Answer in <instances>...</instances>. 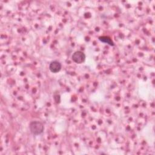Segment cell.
Segmentation results:
<instances>
[{
  "label": "cell",
  "instance_id": "3",
  "mask_svg": "<svg viewBox=\"0 0 155 155\" xmlns=\"http://www.w3.org/2000/svg\"><path fill=\"white\" fill-rule=\"evenodd\" d=\"M61 64L57 61H52L50 65H49V69L52 72V73H58L59 72L61 69Z\"/></svg>",
  "mask_w": 155,
  "mask_h": 155
},
{
  "label": "cell",
  "instance_id": "1",
  "mask_svg": "<svg viewBox=\"0 0 155 155\" xmlns=\"http://www.w3.org/2000/svg\"><path fill=\"white\" fill-rule=\"evenodd\" d=\"M29 129L33 135H39L44 131V125L39 121H33L29 125Z\"/></svg>",
  "mask_w": 155,
  "mask_h": 155
},
{
  "label": "cell",
  "instance_id": "4",
  "mask_svg": "<svg viewBox=\"0 0 155 155\" xmlns=\"http://www.w3.org/2000/svg\"><path fill=\"white\" fill-rule=\"evenodd\" d=\"M99 40L101 42H104V43H107V44H108V45H110L111 46H114V44L113 41L108 36H100V37H99Z\"/></svg>",
  "mask_w": 155,
  "mask_h": 155
},
{
  "label": "cell",
  "instance_id": "2",
  "mask_svg": "<svg viewBox=\"0 0 155 155\" xmlns=\"http://www.w3.org/2000/svg\"><path fill=\"white\" fill-rule=\"evenodd\" d=\"M71 59L77 64H82L85 60V54L81 51H76L72 54Z\"/></svg>",
  "mask_w": 155,
  "mask_h": 155
}]
</instances>
